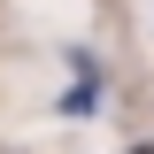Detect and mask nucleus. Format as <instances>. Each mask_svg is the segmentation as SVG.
Here are the masks:
<instances>
[{
	"label": "nucleus",
	"mask_w": 154,
	"mask_h": 154,
	"mask_svg": "<svg viewBox=\"0 0 154 154\" xmlns=\"http://www.w3.org/2000/svg\"><path fill=\"white\" fill-rule=\"evenodd\" d=\"M131 154H154V146H131Z\"/></svg>",
	"instance_id": "nucleus-2"
},
{
	"label": "nucleus",
	"mask_w": 154,
	"mask_h": 154,
	"mask_svg": "<svg viewBox=\"0 0 154 154\" xmlns=\"http://www.w3.org/2000/svg\"><path fill=\"white\" fill-rule=\"evenodd\" d=\"M62 108H69V116H93V108H100V69H93V54H77V85L62 93Z\"/></svg>",
	"instance_id": "nucleus-1"
}]
</instances>
